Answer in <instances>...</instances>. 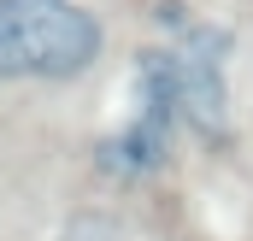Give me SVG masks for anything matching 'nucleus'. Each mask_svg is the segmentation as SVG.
Segmentation results:
<instances>
[{
    "label": "nucleus",
    "instance_id": "obj_1",
    "mask_svg": "<svg viewBox=\"0 0 253 241\" xmlns=\"http://www.w3.org/2000/svg\"><path fill=\"white\" fill-rule=\"evenodd\" d=\"M100 53V24L77 0H0V77H77Z\"/></svg>",
    "mask_w": 253,
    "mask_h": 241
}]
</instances>
